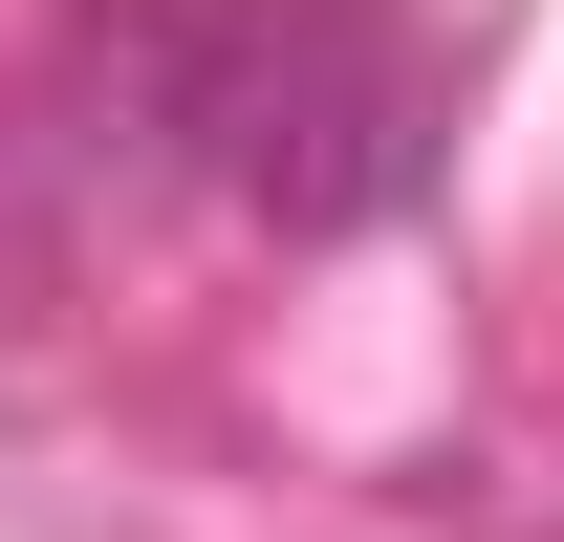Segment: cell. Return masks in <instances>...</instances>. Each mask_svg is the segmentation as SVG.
<instances>
[{
	"mask_svg": "<svg viewBox=\"0 0 564 542\" xmlns=\"http://www.w3.org/2000/svg\"><path fill=\"white\" fill-rule=\"evenodd\" d=\"M152 152H196L217 196L282 217V239H369V217H413V174H434V87L369 44L348 0H196Z\"/></svg>",
	"mask_w": 564,
	"mask_h": 542,
	"instance_id": "cell-1",
	"label": "cell"
}]
</instances>
